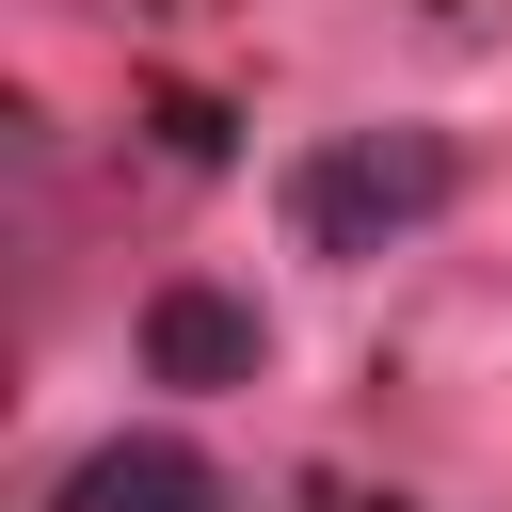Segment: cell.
I'll list each match as a JSON object with an SVG mask.
<instances>
[{
    "label": "cell",
    "instance_id": "1",
    "mask_svg": "<svg viewBox=\"0 0 512 512\" xmlns=\"http://www.w3.org/2000/svg\"><path fill=\"white\" fill-rule=\"evenodd\" d=\"M448 208V144L432 128H368V144H320L304 176H288V224L320 240V256H384L400 224H432Z\"/></svg>",
    "mask_w": 512,
    "mask_h": 512
},
{
    "label": "cell",
    "instance_id": "2",
    "mask_svg": "<svg viewBox=\"0 0 512 512\" xmlns=\"http://www.w3.org/2000/svg\"><path fill=\"white\" fill-rule=\"evenodd\" d=\"M144 368H160V384H256V304L160 288V304H144Z\"/></svg>",
    "mask_w": 512,
    "mask_h": 512
},
{
    "label": "cell",
    "instance_id": "3",
    "mask_svg": "<svg viewBox=\"0 0 512 512\" xmlns=\"http://www.w3.org/2000/svg\"><path fill=\"white\" fill-rule=\"evenodd\" d=\"M64 512H208V464H192L176 432H112V448H80Z\"/></svg>",
    "mask_w": 512,
    "mask_h": 512
}]
</instances>
